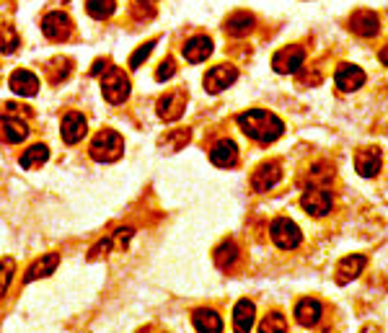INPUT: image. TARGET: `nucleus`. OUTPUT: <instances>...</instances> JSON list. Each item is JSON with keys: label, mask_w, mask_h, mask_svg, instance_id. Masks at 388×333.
<instances>
[{"label": "nucleus", "mask_w": 388, "mask_h": 333, "mask_svg": "<svg viewBox=\"0 0 388 333\" xmlns=\"http://www.w3.org/2000/svg\"><path fill=\"white\" fill-rule=\"evenodd\" d=\"M86 8L94 18H109V16L114 13L117 6H114V0H88Z\"/></svg>", "instance_id": "nucleus-28"}, {"label": "nucleus", "mask_w": 388, "mask_h": 333, "mask_svg": "<svg viewBox=\"0 0 388 333\" xmlns=\"http://www.w3.org/2000/svg\"><path fill=\"white\" fill-rule=\"evenodd\" d=\"M189 142V129H179V132H173L163 140V145H168V150H181L184 145Z\"/></svg>", "instance_id": "nucleus-32"}, {"label": "nucleus", "mask_w": 388, "mask_h": 333, "mask_svg": "<svg viewBox=\"0 0 388 333\" xmlns=\"http://www.w3.org/2000/svg\"><path fill=\"white\" fill-rule=\"evenodd\" d=\"M233 326L236 331H249L254 326V302L252 300H241L233 310Z\"/></svg>", "instance_id": "nucleus-23"}, {"label": "nucleus", "mask_w": 388, "mask_h": 333, "mask_svg": "<svg viewBox=\"0 0 388 333\" xmlns=\"http://www.w3.org/2000/svg\"><path fill=\"white\" fill-rule=\"evenodd\" d=\"M101 91L109 104H124L129 96V78L119 67H112L107 78L101 80Z\"/></svg>", "instance_id": "nucleus-4"}, {"label": "nucleus", "mask_w": 388, "mask_h": 333, "mask_svg": "<svg viewBox=\"0 0 388 333\" xmlns=\"http://www.w3.org/2000/svg\"><path fill=\"white\" fill-rule=\"evenodd\" d=\"M153 47H156V42H148V44H143V47H137V50L132 52V57H129V67L137 70V67L143 65V60H148V55L153 52Z\"/></svg>", "instance_id": "nucleus-31"}, {"label": "nucleus", "mask_w": 388, "mask_h": 333, "mask_svg": "<svg viewBox=\"0 0 388 333\" xmlns=\"http://www.w3.org/2000/svg\"><path fill=\"white\" fill-rule=\"evenodd\" d=\"M47 158H50V150H47V145H42V142H39V145H31L29 150H26V153H23L21 155V165L23 168H39V165L42 163H47Z\"/></svg>", "instance_id": "nucleus-24"}, {"label": "nucleus", "mask_w": 388, "mask_h": 333, "mask_svg": "<svg viewBox=\"0 0 388 333\" xmlns=\"http://www.w3.org/2000/svg\"><path fill=\"white\" fill-rule=\"evenodd\" d=\"M318 318H321V302H318V300L306 297L295 305V320H298L301 326H316Z\"/></svg>", "instance_id": "nucleus-19"}, {"label": "nucleus", "mask_w": 388, "mask_h": 333, "mask_svg": "<svg viewBox=\"0 0 388 333\" xmlns=\"http://www.w3.org/2000/svg\"><path fill=\"white\" fill-rule=\"evenodd\" d=\"M16 47H18L16 28L11 26V23H3V26H0V52H3V55H11V52H16Z\"/></svg>", "instance_id": "nucleus-27"}, {"label": "nucleus", "mask_w": 388, "mask_h": 333, "mask_svg": "<svg viewBox=\"0 0 388 333\" xmlns=\"http://www.w3.org/2000/svg\"><path fill=\"white\" fill-rule=\"evenodd\" d=\"M122 150H124V140L114 129H101L99 135L94 137V142H91V155L96 160H101V163L117 160V158L122 155Z\"/></svg>", "instance_id": "nucleus-2"}, {"label": "nucleus", "mask_w": 388, "mask_h": 333, "mask_svg": "<svg viewBox=\"0 0 388 333\" xmlns=\"http://www.w3.org/2000/svg\"><path fill=\"white\" fill-rule=\"evenodd\" d=\"M350 28L357 36H373L378 31V16L373 11H355L350 18Z\"/></svg>", "instance_id": "nucleus-17"}, {"label": "nucleus", "mask_w": 388, "mask_h": 333, "mask_svg": "<svg viewBox=\"0 0 388 333\" xmlns=\"http://www.w3.org/2000/svg\"><path fill=\"white\" fill-rule=\"evenodd\" d=\"M173 75H176V65H173V60H166L158 70H156V78L158 80H168V78H173Z\"/></svg>", "instance_id": "nucleus-33"}, {"label": "nucleus", "mask_w": 388, "mask_h": 333, "mask_svg": "<svg viewBox=\"0 0 388 333\" xmlns=\"http://www.w3.org/2000/svg\"><path fill=\"white\" fill-rule=\"evenodd\" d=\"M355 170H357L362 178H373L378 176L381 170V150L375 145H365L355 153Z\"/></svg>", "instance_id": "nucleus-7"}, {"label": "nucleus", "mask_w": 388, "mask_h": 333, "mask_svg": "<svg viewBox=\"0 0 388 333\" xmlns=\"http://www.w3.org/2000/svg\"><path fill=\"white\" fill-rule=\"evenodd\" d=\"M238 124H241V129H244L246 135L257 142H274L285 132V124L274 114L262 111V109H252V111L241 114Z\"/></svg>", "instance_id": "nucleus-1"}, {"label": "nucleus", "mask_w": 388, "mask_h": 333, "mask_svg": "<svg viewBox=\"0 0 388 333\" xmlns=\"http://www.w3.org/2000/svg\"><path fill=\"white\" fill-rule=\"evenodd\" d=\"M11 91L18 96H36L39 93V78L29 70H16L11 75Z\"/></svg>", "instance_id": "nucleus-16"}, {"label": "nucleus", "mask_w": 388, "mask_h": 333, "mask_svg": "<svg viewBox=\"0 0 388 333\" xmlns=\"http://www.w3.org/2000/svg\"><path fill=\"white\" fill-rule=\"evenodd\" d=\"M252 13H246V11H238V13H233L228 18V23H225V31H228L230 36H244L249 34V28H252Z\"/></svg>", "instance_id": "nucleus-25"}, {"label": "nucleus", "mask_w": 388, "mask_h": 333, "mask_svg": "<svg viewBox=\"0 0 388 333\" xmlns=\"http://www.w3.org/2000/svg\"><path fill=\"white\" fill-rule=\"evenodd\" d=\"M0 135L6 142H21L23 137L29 135V127L21 121V116H8L3 121V129H0Z\"/></svg>", "instance_id": "nucleus-21"}, {"label": "nucleus", "mask_w": 388, "mask_h": 333, "mask_svg": "<svg viewBox=\"0 0 388 333\" xmlns=\"http://www.w3.org/2000/svg\"><path fill=\"white\" fill-rule=\"evenodd\" d=\"M60 263V256H44V258H39V261L31 263V269L26 271V282H34V279H42V277H50L52 271L58 269Z\"/></svg>", "instance_id": "nucleus-20"}, {"label": "nucleus", "mask_w": 388, "mask_h": 333, "mask_svg": "<svg viewBox=\"0 0 388 333\" xmlns=\"http://www.w3.org/2000/svg\"><path fill=\"white\" fill-rule=\"evenodd\" d=\"M236 258H238V249L233 241H223L215 249V263L220 269H230V266L236 263Z\"/></svg>", "instance_id": "nucleus-26"}, {"label": "nucleus", "mask_w": 388, "mask_h": 333, "mask_svg": "<svg viewBox=\"0 0 388 333\" xmlns=\"http://www.w3.org/2000/svg\"><path fill=\"white\" fill-rule=\"evenodd\" d=\"M301 207L311 217H323L331 212V194L323 186H311L301 197Z\"/></svg>", "instance_id": "nucleus-5"}, {"label": "nucleus", "mask_w": 388, "mask_h": 333, "mask_svg": "<svg viewBox=\"0 0 388 333\" xmlns=\"http://www.w3.org/2000/svg\"><path fill=\"white\" fill-rule=\"evenodd\" d=\"M238 78V70L236 67H230V65H217L212 70L205 75V91L208 93H220L225 91L228 85H233Z\"/></svg>", "instance_id": "nucleus-8"}, {"label": "nucleus", "mask_w": 388, "mask_h": 333, "mask_svg": "<svg viewBox=\"0 0 388 333\" xmlns=\"http://www.w3.org/2000/svg\"><path fill=\"white\" fill-rule=\"evenodd\" d=\"M192 323L197 331H212V333L223 331V320H220V315L215 310H197Z\"/></svg>", "instance_id": "nucleus-22"}, {"label": "nucleus", "mask_w": 388, "mask_h": 333, "mask_svg": "<svg viewBox=\"0 0 388 333\" xmlns=\"http://www.w3.org/2000/svg\"><path fill=\"white\" fill-rule=\"evenodd\" d=\"M42 31L47 39H52V42H60V39H68L72 31V23L70 18L65 13H60V11H55V13H50L47 18L42 21Z\"/></svg>", "instance_id": "nucleus-10"}, {"label": "nucleus", "mask_w": 388, "mask_h": 333, "mask_svg": "<svg viewBox=\"0 0 388 333\" xmlns=\"http://www.w3.org/2000/svg\"><path fill=\"white\" fill-rule=\"evenodd\" d=\"M334 83H337L339 91H357L360 85L365 83V72L360 70L357 65H342L337 70V75H334Z\"/></svg>", "instance_id": "nucleus-13"}, {"label": "nucleus", "mask_w": 388, "mask_h": 333, "mask_svg": "<svg viewBox=\"0 0 388 333\" xmlns=\"http://www.w3.org/2000/svg\"><path fill=\"white\" fill-rule=\"evenodd\" d=\"M381 62L388 65V47H383V50H381Z\"/></svg>", "instance_id": "nucleus-34"}, {"label": "nucleus", "mask_w": 388, "mask_h": 333, "mask_svg": "<svg viewBox=\"0 0 388 333\" xmlns=\"http://www.w3.org/2000/svg\"><path fill=\"white\" fill-rule=\"evenodd\" d=\"M210 158H212V163H215L217 168H233V165L238 163V148H236V142L220 140L215 145V148H212Z\"/></svg>", "instance_id": "nucleus-14"}, {"label": "nucleus", "mask_w": 388, "mask_h": 333, "mask_svg": "<svg viewBox=\"0 0 388 333\" xmlns=\"http://www.w3.org/2000/svg\"><path fill=\"white\" fill-rule=\"evenodd\" d=\"M272 241H274V246L290 251V249H298V246H301L303 235L293 220H288V217H277V220L272 222Z\"/></svg>", "instance_id": "nucleus-6"}, {"label": "nucleus", "mask_w": 388, "mask_h": 333, "mask_svg": "<svg viewBox=\"0 0 388 333\" xmlns=\"http://www.w3.org/2000/svg\"><path fill=\"white\" fill-rule=\"evenodd\" d=\"M184 109H187V93H184V91L166 93L163 99L158 101V116L163 121H176V119H181Z\"/></svg>", "instance_id": "nucleus-9"}, {"label": "nucleus", "mask_w": 388, "mask_h": 333, "mask_svg": "<svg viewBox=\"0 0 388 333\" xmlns=\"http://www.w3.org/2000/svg\"><path fill=\"white\" fill-rule=\"evenodd\" d=\"M306 62V50L301 44H290V47H282L280 52H274L272 57V67L274 72L280 75H290V72H298Z\"/></svg>", "instance_id": "nucleus-3"}, {"label": "nucleus", "mask_w": 388, "mask_h": 333, "mask_svg": "<svg viewBox=\"0 0 388 333\" xmlns=\"http://www.w3.org/2000/svg\"><path fill=\"white\" fill-rule=\"evenodd\" d=\"M280 178H282L280 163H262L252 176L254 192H266V189H272L274 184H280Z\"/></svg>", "instance_id": "nucleus-12"}, {"label": "nucleus", "mask_w": 388, "mask_h": 333, "mask_svg": "<svg viewBox=\"0 0 388 333\" xmlns=\"http://www.w3.org/2000/svg\"><path fill=\"white\" fill-rule=\"evenodd\" d=\"M362 269H365V256H347V258H342L337 266V282L339 284H347L352 282V279H357L360 274H362Z\"/></svg>", "instance_id": "nucleus-15"}, {"label": "nucleus", "mask_w": 388, "mask_h": 333, "mask_svg": "<svg viewBox=\"0 0 388 333\" xmlns=\"http://www.w3.org/2000/svg\"><path fill=\"white\" fill-rule=\"evenodd\" d=\"M212 55V39L210 36H194L184 44V57L189 62H205Z\"/></svg>", "instance_id": "nucleus-18"}, {"label": "nucleus", "mask_w": 388, "mask_h": 333, "mask_svg": "<svg viewBox=\"0 0 388 333\" xmlns=\"http://www.w3.org/2000/svg\"><path fill=\"white\" fill-rule=\"evenodd\" d=\"M60 135L68 145H75L78 140H83L86 135V116L78 111H68L63 116V127H60Z\"/></svg>", "instance_id": "nucleus-11"}, {"label": "nucleus", "mask_w": 388, "mask_h": 333, "mask_svg": "<svg viewBox=\"0 0 388 333\" xmlns=\"http://www.w3.org/2000/svg\"><path fill=\"white\" fill-rule=\"evenodd\" d=\"M262 331H266V333L288 331V320H285L282 312H269V315L262 320Z\"/></svg>", "instance_id": "nucleus-29"}, {"label": "nucleus", "mask_w": 388, "mask_h": 333, "mask_svg": "<svg viewBox=\"0 0 388 333\" xmlns=\"http://www.w3.org/2000/svg\"><path fill=\"white\" fill-rule=\"evenodd\" d=\"M14 258H3L0 261V297L6 295L8 284H11V279H14Z\"/></svg>", "instance_id": "nucleus-30"}]
</instances>
